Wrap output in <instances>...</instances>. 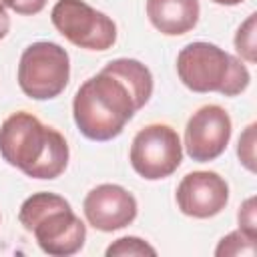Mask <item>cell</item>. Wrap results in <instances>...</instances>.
Here are the masks:
<instances>
[{
  "label": "cell",
  "mask_w": 257,
  "mask_h": 257,
  "mask_svg": "<svg viewBox=\"0 0 257 257\" xmlns=\"http://www.w3.org/2000/svg\"><path fill=\"white\" fill-rule=\"evenodd\" d=\"M128 161L135 173L147 181L173 175L183 161V145L177 131L161 122L147 124L135 135Z\"/></svg>",
  "instance_id": "7"
},
{
  "label": "cell",
  "mask_w": 257,
  "mask_h": 257,
  "mask_svg": "<svg viewBox=\"0 0 257 257\" xmlns=\"http://www.w3.org/2000/svg\"><path fill=\"white\" fill-rule=\"evenodd\" d=\"M255 16L257 14H249V18L239 26L237 34H235V48L237 52L247 60V62H255Z\"/></svg>",
  "instance_id": "14"
},
{
  "label": "cell",
  "mask_w": 257,
  "mask_h": 257,
  "mask_svg": "<svg viewBox=\"0 0 257 257\" xmlns=\"http://www.w3.org/2000/svg\"><path fill=\"white\" fill-rule=\"evenodd\" d=\"M126 255H137V257H145V255H157L155 247H151L147 241L139 239V237H120L114 243L108 245L106 249V257H126Z\"/></svg>",
  "instance_id": "13"
},
{
  "label": "cell",
  "mask_w": 257,
  "mask_h": 257,
  "mask_svg": "<svg viewBox=\"0 0 257 257\" xmlns=\"http://www.w3.org/2000/svg\"><path fill=\"white\" fill-rule=\"evenodd\" d=\"M217 4H223V6H235V4H241L243 0H213Z\"/></svg>",
  "instance_id": "19"
},
{
  "label": "cell",
  "mask_w": 257,
  "mask_h": 257,
  "mask_svg": "<svg viewBox=\"0 0 257 257\" xmlns=\"http://www.w3.org/2000/svg\"><path fill=\"white\" fill-rule=\"evenodd\" d=\"M54 28L74 46L108 50L116 42V24L84 0H58L50 10Z\"/></svg>",
  "instance_id": "6"
},
{
  "label": "cell",
  "mask_w": 257,
  "mask_h": 257,
  "mask_svg": "<svg viewBox=\"0 0 257 257\" xmlns=\"http://www.w3.org/2000/svg\"><path fill=\"white\" fill-rule=\"evenodd\" d=\"M20 225L34 235L38 247L52 257H68L82 249L86 225L74 215L70 203L48 191L30 195L18 213Z\"/></svg>",
  "instance_id": "3"
},
{
  "label": "cell",
  "mask_w": 257,
  "mask_h": 257,
  "mask_svg": "<svg viewBox=\"0 0 257 257\" xmlns=\"http://www.w3.org/2000/svg\"><path fill=\"white\" fill-rule=\"evenodd\" d=\"M151 94V70L135 58H116L80 84L72 100V116L86 139L110 141L124 131Z\"/></svg>",
  "instance_id": "1"
},
{
  "label": "cell",
  "mask_w": 257,
  "mask_h": 257,
  "mask_svg": "<svg viewBox=\"0 0 257 257\" xmlns=\"http://www.w3.org/2000/svg\"><path fill=\"white\" fill-rule=\"evenodd\" d=\"M62 133L42 124L34 114L18 110L0 126V157L32 179H56L68 165Z\"/></svg>",
  "instance_id": "2"
},
{
  "label": "cell",
  "mask_w": 257,
  "mask_h": 257,
  "mask_svg": "<svg viewBox=\"0 0 257 257\" xmlns=\"http://www.w3.org/2000/svg\"><path fill=\"white\" fill-rule=\"evenodd\" d=\"M177 74L193 92L237 96L251 82L249 68L227 50L211 42H191L177 54Z\"/></svg>",
  "instance_id": "4"
},
{
  "label": "cell",
  "mask_w": 257,
  "mask_h": 257,
  "mask_svg": "<svg viewBox=\"0 0 257 257\" xmlns=\"http://www.w3.org/2000/svg\"><path fill=\"white\" fill-rule=\"evenodd\" d=\"M88 225L98 231L110 233L124 229L137 217V199L124 187L102 183L88 191L82 203Z\"/></svg>",
  "instance_id": "10"
},
{
  "label": "cell",
  "mask_w": 257,
  "mask_h": 257,
  "mask_svg": "<svg viewBox=\"0 0 257 257\" xmlns=\"http://www.w3.org/2000/svg\"><path fill=\"white\" fill-rule=\"evenodd\" d=\"M175 197L183 215L209 219L227 207L229 185L215 171H193L181 179Z\"/></svg>",
  "instance_id": "9"
},
{
  "label": "cell",
  "mask_w": 257,
  "mask_h": 257,
  "mask_svg": "<svg viewBox=\"0 0 257 257\" xmlns=\"http://www.w3.org/2000/svg\"><path fill=\"white\" fill-rule=\"evenodd\" d=\"M237 219H239V229H241L245 235H249V237L257 239V221H255V197H249V199H247V201L241 205Z\"/></svg>",
  "instance_id": "16"
},
{
  "label": "cell",
  "mask_w": 257,
  "mask_h": 257,
  "mask_svg": "<svg viewBox=\"0 0 257 257\" xmlns=\"http://www.w3.org/2000/svg\"><path fill=\"white\" fill-rule=\"evenodd\" d=\"M8 30H10V18H8L6 10H4V8H0V40L8 34Z\"/></svg>",
  "instance_id": "18"
},
{
  "label": "cell",
  "mask_w": 257,
  "mask_h": 257,
  "mask_svg": "<svg viewBox=\"0 0 257 257\" xmlns=\"http://www.w3.org/2000/svg\"><path fill=\"white\" fill-rule=\"evenodd\" d=\"M68 52L48 40L32 42L24 48L18 62V86L32 100L56 98L68 84Z\"/></svg>",
  "instance_id": "5"
},
{
  "label": "cell",
  "mask_w": 257,
  "mask_h": 257,
  "mask_svg": "<svg viewBox=\"0 0 257 257\" xmlns=\"http://www.w3.org/2000/svg\"><path fill=\"white\" fill-rule=\"evenodd\" d=\"M255 241L257 239L245 235L241 229L239 231H233V233L225 235L219 241V245L215 249V255L217 257H223V255H233V257H237V255H249V257H253L255 255Z\"/></svg>",
  "instance_id": "12"
},
{
  "label": "cell",
  "mask_w": 257,
  "mask_h": 257,
  "mask_svg": "<svg viewBox=\"0 0 257 257\" xmlns=\"http://www.w3.org/2000/svg\"><path fill=\"white\" fill-rule=\"evenodd\" d=\"M12 4H14V0H0V8H12Z\"/></svg>",
  "instance_id": "20"
},
{
  "label": "cell",
  "mask_w": 257,
  "mask_h": 257,
  "mask_svg": "<svg viewBox=\"0 0 257 257\" xmlns=\"http://www.w3.org/2000/svg\"><path fill=\"white\" fill-rule=\"evenodd\" d=\"M231 116L219 104H205L191 114L185 126L187 155L197 163H209L221 157L231 139Z\"/></svg>",
  "instance_id": "8"
},
{
  "label": "cell",
  "mask_w": 257,
  "mask_h": 257,
  "mask_svg": "<svg viewBox=\"0 0 257 257\" xmlns=\"http://www.w3.org/2000/svg\"><path fill=\"white\" fill-rule=\"evenodd\" d=\"M237 155L249 171H255V124H249L245 128V133L241 135Z\"/></svg>",
  "instance_id": "15"
},
{
  "label": "cell",
  "mask_w": 257,
  "mask_h": 257,
  "mask_svg": "<svg viewBox=\"0 0 257 257\" xmlns=\"http://www.w3.org/2000/svg\"><path fill=\"white\" fill-rule=\"evenodd\" d=\"M199 0H147L151 24L167 36H181L199 22Z\"/></svg>",
  "instance_id": "11"
},
{
  "label": "cell",
  "mask_w": 257,
  "mask_h": 257,
  "mask_svg": "<svg viewBox=\"0 0 257 257\" xmlns=\"http://www.w3.org/2000/svg\"><path fill=\"white\" fill-rule=\"evenodd\" d=\"M48 0H14L12 4V10L16 14H22V16H30V14H38L44 6H46Z\"/></svg>",
  "instance_id": "17"
}]
</instances>
